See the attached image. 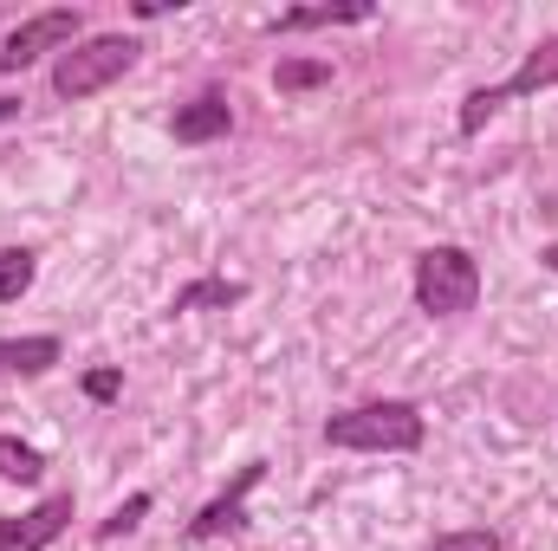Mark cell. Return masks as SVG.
Masks as SVG:
<instances>
[{
    "label": "cell",
    "mask_w": 558,
    "mask_h": 551,
    "mask_svg": "<svg viewBox=\"0 0 558 551\" xmlns=\"http://www.w3.org/2000/svg\"><path fill=\"white\" fill-rule=\"evenodd\" d=\"M422 441H428V421L403 396L325 415V448H344V454H416Z\"/></svg>",
    "instance_id": "cell-1"
},
{
    "label": "cell",
    "mask_w": 558,
    "mask_h": 551,
    "mask_svg": "<svg viewBox=\"0 0 558 551\" xmlns=\"http://www.w3.org/2000/svg\"><path fill=\"white\" fill-rule=\"evenodd\" d=\"M416 305L428 318H461L481 305V260L468 247H422L416 254Z\"/></svg>",
    "instance_id": "cell-3"
},
{
    "label": "cell",
    "mask_w": 558,
    "mask_h": 551,
    "mask_svg": "<svg viewBox=\"0 0 558 551\" xmlns=\"http://www.w3.org/2000/svg\"><path fill=\"white\" fill-rule=\"evenodd\" d=\"M78 39H85V13H78V7L33 13V20H20V26L0 39V72H26V65H39L46 52H65V46H78Z\"/></svg>",
    "instance_id": "cell-5"
},
{
    "label": "cell",
    "mask_w": 558,
    "mask_h": 551,
    "mask_svg": "<svg viewBox=\"0 0 558 551\" xmlns=\"http://www.w3.org/2000/svg\"><path fill=\"white\" fill-rule=\"evenodd\" d=\"M371 20V0H344V7H286L279 20H267V33H312V26H357Z\"/></svg>",
    "instance_id": "cell-10"
},
{
    "label": "cell",
    "mask_w": 558,
    "mask_h": 551,
    "mask_svg": "<svg viewBox=\"0 0 558 551\" xmlns=\"http://www.w3.org/2000/svg\"><path fill=\"white\" fill-rule=\"evenodd\" d=\"M46 474V454L33 448V441H20V434H0V480H20V487H33Z\"/></svg>",
    "instance_id": "cell-12"
},
{
    "label": "cell",
    "mask_w": 558,
    "mask_h": 551,
    "mask_svg": "<svg viewBox=\"0 0 558 551\" xmlns=\"http://www.w3.org/2000/svg\"><path fill=\"white\" fill-rule=\"evenodd\" d=\"M137 39L131 33H92V39H78V46H65L59 59H52V98H65V105H78V98H98L105 85H118L131 65H137Z\"/></svg>",
    "instance_id": "cell-2"
},
{
    "label": "cell",
    "mask_w": 558,
    "mask_h": 551,
    "mask_svg": "<svg viewBox=\"0 0 558 551\" xmlns=\"http://www.w3.org/2000/svg\"><path fill=\"white\" fill-rule=\"evenodd\" d=\"M7 118H20V98H0V124H7Z\"/></svg>",
    "instance_id": "cell-18"
},
{
    "label": "cell",
    "mask_w": 558,
    "mask_h": 551,
    "mask_svg": "<svg viewBox=\"0 0 558 551\" xmlns=\"http://www.w3.org/2000/svg\"><path fill=\"white\" fill-rule=\"evenodd\" d=\"M274 85L286 91V98L318 91V85H331V65H325V59H279V65H274Z\"/></svg>",
    "instance_id": "cell-14"
},
{
    "label": "cell",
    "mask_w": 558,
    "mask_h": 551,
    "mask_svg": "<svg viewBox=\"0 0 558 551\" xmlns=\"http://www.w3.org/2000/svg\"><path fill=\"white\" fill-rule=\"evenodd\" d=\"M553 85H558V33H553V39H539V46L520 59V72H513V78L468 91V98H461V118H454V131H461V137H481V131H487V124H494V118H500L513 98H533V91H553Z\"/></svg>",
    "instance_id": "cell-4"
},
{
    "label": "cell",
    "mask_w": 558,
    "mask_h": 551,
    "mask_svg": "<svg viewBox=\"0 0 558 551\" xmlns=\"http://www.w3.org/2000/svg\"><path fill=\"white\" fill-rule=\"evenodd\" d=\"M260 474H267V461H247V467L234 474V487H228V493H215V500L189 519V546H208V539H241V532H247V493L260 487Z\"/></svg>",
    "instance_id": "cell-6"
},
{
    "label": "cell",
    "mask_w": 558,
    "mask_h": 551,
    "mask_svg": "<svg viewBox=\"0 0 558 551\" xmlns=\"http://www.w3.org/2000/svg\"><path fill=\"white\" fill-rule=\"evenodd\" d=\"M85 396L92 403H118L124 396V370H111V364L105 370H85Z\"/></svg>",
    "instance_id": "cell-17"
},
{
    "label": "cell",
    "mask_w": 558,
    "mask_h": 551,
    "mask_svg": "<svg viewBox=\"0 0 558 551\" xmlns=\"http://www.w3.org/2000/svg\"><path fill=\"white\" fill-rule=\"evenodd\" d=\"M247 298V279H189L175 298H169V311H228V305H241Z\"/></svg>",
    "instance_id": "cell-11"
},
{
    "label": "cell",
    "mask_w": 558,
    "mask_h": 551,
    "mask_svg": "<svg viewBox=\"0 0 558 551\" xmlns=\"http://www.w3.org/2000/svg\"><path fill=\"white\" fill-rule=\"evenodd\" d=\"M539 260H546V267H553V273H558V247H546V254H539Z\"/></svg>",
    "instance_id": "cell-19"
},
{
    "label": "cell",
    "mask_w": 558,
    "mask_h": 551,
    "mask_svg": "<svg viewBox=\"0 0 558 551\" xmlns=\"http://www.w3.org/2000/svg\"><path fill=\"white\" fill-rule=\"evenodd\" d=\"M143 513H149V493H131V500H124V506H118V513L98 526V539H124V532H137Z\"/></svg>",
    "instance_id": "cell-15"
},
{
    "label": "cell",
    "mask_w": 558,
    "mask_h": 551,
    "mask_svg": "<svg viewBox=\"0 0 558 551\" xmlns=\"http://www.w3.org/2000/svg\"><path fill=\"white\" fill-rule=\"evenodd\" d=\"M65 357L59 338H0V383H33Z\"/></svg>",
    "instance_id": "cell-9"
},
{
    "label": "cell",
    "mask_w": 558,
    "mask_h": 551,
    "mask_svg": "<svg viewBox=\"0 0 558 551\" xmlns=\"http://www.w3.org/2000/svg\"><path fill=\"white\" fill-rule=\"evenodd\" d=\"M428 551H500V532H487V526H468V532H441V539H428Z\"/></svg>",
    "instance_id": "cell-16"
},
{
    "label": "cell",
    "mask_w": 558,
    "mask_h": 551,
    "mask_svg": "<svg viewBox=\"0 0 558 551\" xmlns=\"http://www.w3.org/2000/svg\"><path fill=\"white\" fill-rule=\"evenodd\" d=\"M39 273V254L33 247H0V305H20V292Z\"/></svg>",
    "instance_id": "cell-13"
},
{
    "label": "cell",
    "mask_w": 558,
    "mask_h": 551,
    "mask_svg": "<svg viewBox=\"0 0 558 551\" xmlns=\"http://www.w3.org/2000/svg\"><path fill=\"white\" fill-rule=\"evenodd\" d=\"M72 513H78V500L72 493H46L39 506H26L20 519H0V551H46L65 539V526H72Z\"/></svg>",
    "instance_id": "cell-7"
},
{
    "label": "cell",
    "mask_w": 558,
    "mask_h": 551,
    "mask_svg": "<svg viewBox=\"0 0 558 551\" xmlns=\"http://www.w3.org/2000/svg\"><path fill=\"white\" fill-rule=\"evenodd\" d=\"M234 131V105H228V91H202V98H189L175 118H169V137L182 143V149H195V143H215Z\"/></svg>",
    "instance_id": "cell-8"
}]
</instances>
